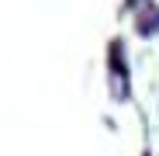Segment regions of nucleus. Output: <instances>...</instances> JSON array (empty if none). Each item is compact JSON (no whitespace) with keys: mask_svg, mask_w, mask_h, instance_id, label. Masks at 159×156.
<instances>
[{"mask_svg":"<svg viewBox=\"0 0 159 156\" xmlns=\"http://www.w3.org/2000/svg\"><path fill=\"white\" fill-rule=\"evenodd\" d=\"M107 69H111V97L114 101H128L131 94V73H128V59H125V42L114 38L107 49Z\"/></svg>","mask_w":159,"mask_h":156,"instance_id":"nucleus-1","label":"nucleus"},{"mask_svg":"<svg viewBox=\"0 0 159 156\" xmlns=\"http://www.w3.org/2000/svg\"><path fill=\"white\" fill-rule=\"evenodd\" d=\"M135 31L142 38H156L159 35V4L156 0H145V4L135 7Z\"/></svg>","mask_w":159,"mask_h":156,"instance_id":"nucleus-2","label":"nucleus"},{"mask_svg":"<svg viewBox=\"0 0 159 156\" xmlns=\"http://www.w3.org/2000/svg\"><path fill=\"white\" fill-rule=\"evenodd\" d=\"M125 4H128V7H139V4H145V0H125Z\"/></svg>","mask_w":159,"mask_h":156,"instance_id":"nucleus-3","label":"nucleus"}]
</instances>
